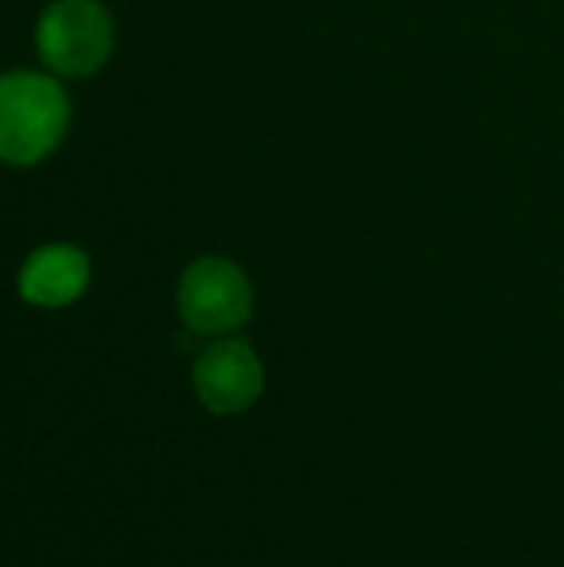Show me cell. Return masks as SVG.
<instances>
[{"mask_svg":"<svg viewBox=\"0 0 564 567\" xmlns=\"http://www.w3.org/2000/svg\"><path fill=\"white\" fill-rule=\"evenodd\" d=\"M37 47L57 73L86 76L110 56L113 27L96 0H57L40 17Z\"/></svg>","mask_w":564,"mask_h":567,"instance_id":"cell-2","label":"cell"},{"mask_svg":"<svg viewBox=\"0 0 564 567\" xmlns=\"http://www.w3.org/2000/svg\"><path fill=\"white\" fill-rule=\"evenodd\" d=\"M86 279H90V262L80 249L47 246L27 259L20 272V292L33 306L57 309L73 302L86 289Z\"/></svg>","mask_w":564,"mask_h":567,"instance_id":"cell-5","label":"cell"},{"mask_svg":"<svg viewBox=\"0 0 564 567\" xmlns=\"http://www.w3.org/2000/svg\"><path fill=\"white\" fill-rule=\"evenodd\" d=\"M203 405L216 415L249 409L263 392V365L246 342H219L203 352L193 372Z\"/></svg>","mask_w":564,"mask_h":567,"instance_id":"cell-4","label":"cell"},{"mask_svg":"<svg viewBox=\"0 0 564 567\" xmlns=\"http://www.w3.org/2000/svg\"><path fill=\"white\" fill-rule=\"evenodd\" d=\"M253 292L246 276L226 259H199L183 272L180 312L193 332L219 336L246 322Z\"/></svg>","mask_w":564,"mask_h":567,"instance_id":"cell-3","label":"cell"},{"mask_svg":"<svg viewBox=\"0 0 564 567\" xmlns=\"http://www.w3.org/2000/svg\"><path fill=\"white\" fill-rule=\"evenodd\" d=\"M70 103L63 90L30 70L0 76V159L27 166L43 159L63 136Z\"/></svg>","mask_w":564,"mask_h":567,"instance_id":"cell-1","label":"cell"}]
</instances>
